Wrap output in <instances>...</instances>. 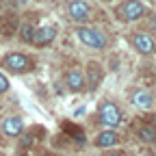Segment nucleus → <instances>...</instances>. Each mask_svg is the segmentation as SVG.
Here are the masks:
<instances>
[{"instance_id":"obj_9","label":"nucleus","mask_w":156,"mask_h":156,"mask_svg":"<svg viewBox=\"0 0 156 156\" xmlns=\"http://www.w3.org/2000/svg\"><path fill=\"white\" fill-rule=\"evenodd\" d=\"M93 145L95 147H100V150H111L115 145H119V134H117V130H100L95 134V139H93Z\"/></svg>"},{"instance_id":"obj_21","label":"nucleus","mask_w":156,"mask_h":156,"mask_svg":"<svg viewBox=\"0 0 156 156\" xmlns=\"http://www.w3.org/2000/svg\"><path fill=\"white\" fill-rule=\"evenodd\" d=\"M37 156H52V154H37Z\"/></svg>"},{"instance_id":"obj_17","label":"nucleus","mask_w":156,"mask_h":156,"mask_svg":"<svg viewBox=\"0 0 156 156\" xmlns=\"http://www.w3.org/2000/svg\"><path fill=\"white\" fill-rule=\"evenodd\" d=\"M147 26H150V30H152V33L156 35V13H154V15H152V17L147 20Z\"/></svg>"},{"instance_id":"obj_1","label":"nucleus","mask_w":156,"mask_h":156,"mask_svg":"<svg viewBox=\"0 0 156 156\" xmlns=\"http://www.w3.org/2000/svg\"><path fill=\"white\" fill-rule=\"evenodd\" d=\"M122 122H124V113H122V108L115 102H111V100L100 102V106H98V124H100L102 128L117 130L122 126Z\"/></svg>"},{"instance_id":"obj_2","label":"nucleus","mask_w":156,"mask_h":156,"mask_svg":"<svg viewBox=\"0 0 156 156\" xmlns=\"http://www.w3.org/2000/svg\"><path fill=\"white\" fill-rule=\"evenodd\" d=\"M76 37H78V41H80L83 46L87 48H93V50H104L108 46V39L102 30H98L93 26H87V24H80L76 28Z\"/></svg>"},{"instance_id":"obj_20","label":"nucleus","mask_w":156,"mask_h":156,"mask_svg":"<svg viewBox=\"0 0 156 156\" xmlns=\"http://www.w3.org/2000/svg\"><path fill=\"white\" fill-rule=\"evenodd\" d=\"M13 2H15V5H24V2H26V0H13Z\"/></svg>"},{"instance_id":"obj_19","label":"nucleus","mask_w":156,"mask_h":156,"mask_svg":"<svg viewBox=\"0 0 156 156\" xmlns=\"http://www.w3.org/2000/svg\"><path fill=\"white\" fill-rule=\"evenodd\" d=\"M106 156H126V154H124V152H108Z\"/></svg>"},{"instance_id":"obj_15","label":"nucleus","mask_w":156,"mask_h":156,"mask_svg":"<svg viewBox=\"0 0 156 156\" xmlns=\"http://www.w3.org/2000/svg\"><path fill=\"white\" fill-rule=\"evenodd\" d=\"M35 26H30V24H26V26H22V30H20V39H22L24 44H33V37H35Z\"/></svg>"},{"instance_id":"obj_7","label":"nucleus","mask_w":156,"mask_h":156,"mask_svg":"<svg viewBox=\"0 0 156 156\" xmlns=\"http://www.w3.org/2000/svg\"><path fill=\"white\" fill-rule=\"evenodd\" d=\"M130 104L136 108V111H150L154 106V95L150 89L145 87H136L132 93H130Z\"/></svg>"},{"instance_id":"obj_11","label":"nucleus","mask_w":156,"mask_h":156,"mask_svg":"<svg viewBox=\"0 0 156 156\" xmlns=\"http://www.w3.org/2000/svg\"><path fill=\"white\" fill-rule=\"evenodd\" d=\"M22 130H24V122H22V117L20 115H11V117H7V119L2 122V132L7 134V136H20L22 134Z\"/></svg>"},{"instance_id":"obj_10","label":"nucleus","mask_w":156,"mask_h":156,"mask_svg":"<svg viewBox=\"0 0 156 156\" xmlns=\"http://www.w3.org/2000/svg\"><path fill=\"white\" fill-rule=\"evenodd\" d=\"M54 37H56V28H54V26H41V28H37V30H35L33 46L44 48V46H48V44L54 41Z\"/></svg>"},{"instance_id":"obj_16","label":"nucleus","mask_w":156,"mask_h":156,"mask_svg":"<svg viewBox=\"0 0 156 156\" xmlns=\"http://www.w3.org/2000/svg\"><path fill=\"white\" fill-rule=\"evenodd\" d=\"M7 91H9V78L0 74V93H7Z\"/></svg>"},{"instance_id":"obj_13","label":"nucleus","mask_w":156,"mask_h":156,"mask_svg":"<svg viewBox=\"0 0 156 156\" xmlns=\"http://www.w3.org/2000/svg\"><path fill=\"white\" fill-rule=\"evenodd\" d=\"M17 28V17L15 15H0V35L11 37Z\"/></svg>"},{"instance_id":"obj_18","label":"nucleus","mask_w":156,"mask_h":156,"mask_svg":"<svg viewBox=\"0 0 156 156\" xmlns=\"http://www.w3.org/2000/svg\"><path fill=\"white\" fill-rule=\"evenodd\" d=\"M28 145H33V136H30V134H26L24 141H22V147H28Z\"/></svg>"},{"instance_id":"obj_6","label":"nucleus","mask_w":156,"mask_h":156,"mask_svg":"<svg viewBox=\"0 0 156 156\" xmlns=\"http://www.w3.org/2000/svg\"><path fill=\"white\" fill-rule=\"evenodd\" d=\"M67 15L76 24H87L91 17V7L87 0H69L67 2Z\"/></svg>"},{"instance_id":"obj_3","label":"nucleus","mask_w":156,"mask_h":156,"mask_svg":"<svg viewBox=\"0 0 156 156\" xmlns=\"http://www.w3.org/2000/svg\"><path fill=\"white\" fill-rule=\"evenodd\" d=\"M145 13H147V7L143 0H124L117 7V15L122 22H139L141 17H145Z\"/></svg>"},{"instance_id":"obj_5","label":"nucleus","mask_w":156,"mask_h":156,"mask_svg":"<svg viewBox=\"0 0 156 156\" xmlns=\"http://www.w3.org/2000/svg\"><path fill=\"white\" fill-rule=\"evenodd\" d=\"M2 65L13 74H28L33 69V61L24 52H7L2 58Z\"/></svg>"},{"instance_id":"obj_8","label":"nucleus","mask_w":156,"mask_h":156,"mask_svg":"<svg viewBox=\"0 0 156 156\" xmlns=\"http://www.w3.org/2000/svg\"><path fill=\"white\" fill-rule=\"evenodd\" d=\"M65 85H67V89H69L72 93L85 91V89H87V76H85V72H83L80 67L67 69V74H65Z\"/></svg>"},{"instance_id":"obj_14","label":"nucleus","mask_w":156,"mask_h":156,"mask_svg":"<svg viewBox=\"0 0 156 156\" xmlns=\"http://www.w3.org/2000/svg\"><path fill=\"white\" fill-rule=\"evenodd\" d=\"M136 139L143 141V143H156V128H152L147 124L139 126L136 128Z\"/></svg>"},{"instance_id":"obj_12","label":"nucleus","mask_w":156,"mask_h":156,"mask_svg":"<svg viewBox=\"0 0 156 156\" xmlns=\"http://www.w3.org/2000/svg\"><path fill=\"white\" fill-rule=\"evenodd\" d=\"M85 76H87V87H89V89H95L98 85H100V80H102V67H100V63L91 61V63L87 65Z\"/></svg>"},{"instance_id":"obj_4","label":"nucleus","mask_w":156,"mask_h":156,"mask_svg":"<svg viewBox=\"0 0 156 156\" xmlns=\"http://www.w3.org/2000/svg\"><path fill=\"white\" fill-rule=\"evenodd\" d=\"M130 46L134 48V52H139L143 56H152L156 54V41L147 30H134L130 33Z\"/></svg>"}]
</instances>
